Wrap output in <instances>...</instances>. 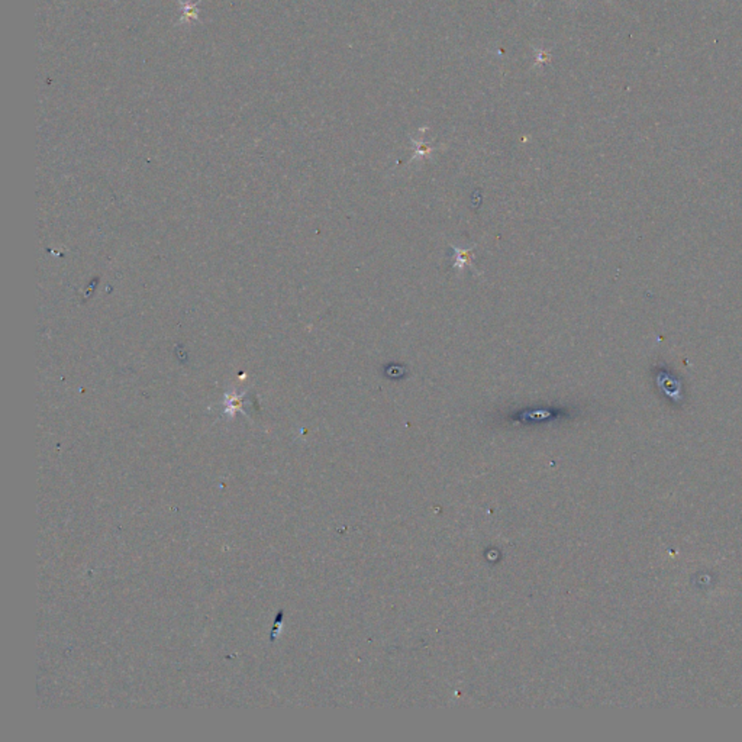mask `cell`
Masks as SVG:
<instances>
[{
    "mask_svg": "<svg viewBox=\"0 0 742 742\" xmlns=\"http://www.w3.org/2000/svg\"><path fill=\"white\" fill-rule=\"evenodd\" d=\"M453 251H454V269L456 270L462 271L465 267H470L476 274H480L478 270L473 266L474 246H471V248H461V246L453 245Z\"/></svg>",
    "mask_w": 742,
    "mask_h": 742,
    "instance_id": "cell-1",
    "label": "cell"
},
{
    "mask_svg": "<svg viewBox=\"0 0 742 742\" xmlns=\"http://www.w3.org/2000/svg\"><path fill=\"white\" fill-rule=\"evenodd\" d=\"M418 145H419V148H418V151H416V154H415V157H413L412 159L419 158V155H420V157H428V155L431 154L432 148L428 147L427 144H424V142H418Z\"/></svg>",
    "mask_w": 742,
    "mask_h": 742,
    "instance_id": "cell-2",
    "label": "cell"
}]
</instances>
